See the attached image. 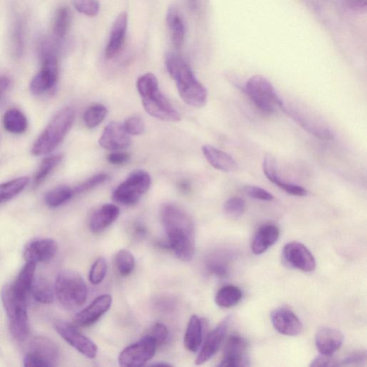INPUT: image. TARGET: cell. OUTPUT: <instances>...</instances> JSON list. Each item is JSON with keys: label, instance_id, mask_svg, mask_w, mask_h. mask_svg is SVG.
<instances>
[{"label": "cell", "instance_id": "29", "mask_svg": "<svg viewBox=\"0 0 367 367\" xmlns=\"http://www.w3.org/2000/svg\"><path fill=\"white\" fill-rule=\"evenodd\" d=\"M30 292L34 300L39 303L50 304L53 302L54 289L44 276L34 278Z\"/></svg>", "mask_w": 367, "mask_h": 367}, {"label": "cell", "instance_id": "36", "mask_svg": "<svg viewBox=\"0 0 367 367\" xmlns=\"http://www.w3.org/2000/svg\"><path fill=\"white\" fill-rule=\"evenodd\" d=\"M73 195L72 189L68 186H58L46 194L45 202L51 207H58L69 201Z\"/></svg>", "mask_w": 367, "mask_h": 367}, {"label": "cell", "instance_id": "32", "mask_svg": "<svg viewBox=\"0 0 367 367\" xmlns=\"http://www.w3.org/2000/svg\"><path fill=\"white\" fill-rule=\"evenodd\" d=\"M29 181L28 177L22 176L0 184V204L6 202L18 195L26 188Z\"/></svg>", "mask_w": 367, "mask_h": 367}, {"label": "cell", "instance_id": "39", "mask_svg": "<svg viewBox=\"0 0 367 367\" xmlns=\"http://www.w3.org/2000/svg\"><path fill=\"white\" fill-rule=\"evenodd\" d=\"M245 211V202L239 197L231 198L224 205V212L230 217L239 218Z\"/></svg>", "mask_w": 367, "mask_h": 367}, {"label": "cell", "instance_id": "5", "mask_svg": "<svg viewBox=\"0 0 367 367\" xmlns=\"http://www.w3.org/2000/svg\"><path fill=\"white\" fill-rule=\"evenodd\" d=\"M54 292L60 304L67 310L82 307L89 295V289L83 277L71 270L59 273L56 279Z\"/></svg>", "mask_w": 367, "mask_h": 367}, {"label": "cell", "instance_id": "53", "mask_svg": "<svg viewBox=\"0 0 367 367\" xmlns=\"http://www.w3.org/2000/svg\"><path fill=\"white\" fill-rule=\"evenodd\" d=\"M11 86V80L6 77H0V96L4 94Z\"/></svg>", "mask_w": 367, "mask_h": 367}, {"label": "cell", "instance_id": "27", "mask_svg": "<svg viewBox=\"0 0 367 367\" xmlns=\"http://www.w3.org/2000/svg\"><path fill=\"white\" fill-rule=\"evenodd\" d=\"M167 24L171 32L172 44L176 50H179L185 41L186 27L179 11L173 6L168 10Z\"/></svg>", "mask_w": 367, "mask_h": 367}, {"label": "cell", "instance_id": "26", "mask_svg": "<svg viewBox=\"0 0 367 367\" xmlns=\"http://www.w3.org/2000/svg\"><path fill=\"white\" fill-rule=\"evenodd\" d=\"M36 264L30 262L22 267L15 281L9 284L14 296L23 301H27L34 279Z\"/></svg>", "mask_w": 367, "mask_h": 367}, {"label": "cell", "instance_id": "11", "mask_svg": "<svg viewBox=\"0 0 367 367\" xmlns=\"http://www.w3.org/2000/svg\"><path fill=\"white\" fill-rule=\"evenodd\" d=\"M280 108L302 128L313 136L322 140L333 139L331 129L318 118L309 112H307L305 110L288 105L283 101Z\"/></svg>", "mask_w": 367, "mask_h": 367}, {"label": "cell", "instance_id": "10", "mask_svg": "<svg viewBox=\"0 0 367 367\" xmlns=\"http://www.w3.org/2000/svg\"><path fill=\"white\" fill-rule=\"evenodd\" d=\"M60 359L58 345L50 338L39 336L33 338L24 357L26 367L56 366Z\"/></svg>", "mask_w": 367, "mask_h": 367}, {"label": "cell", "instance_id": "52", "mask_svg": "<svg viewBox=\"0 0 367 367\" xmlns=\"http://www.w3.org/2000/svg\"><path fill=\"white\" fill-rule=\"evenodd\" d=\"M349 8L356 13H365L367 9V0H347Z\"/></svg>", "mask_w": 367, "mask_h": 367}, {"label": "cell", "instance_id": "42", "mask_svg": "<svg viewBox=\"0 0 367 367\" xmlns=\"http://www.w3.org/2000/svg\"><path fill=\"white\" fill-rule=\"evenodd\" d=\"M107 273V264L104 259L100 258L92 266L89 280L94 285L101 283L105 277Z\"/></svg>", "mask_w": 367, "mask_h": 367}, {"label": "cell", "instance_id": "16", "mask_svg": "<svg viewBox=\"0 0 367 367\" xmlns=\"http://www.w3.org/2000/svg\"><path fill=\"white\" fill-rule=\"evenodd\" d=\"M249 344L239 336H231L226 344L224 357L218 366L244 367L250 366Z\"/></svg>", "mask_w": 367, "mask_h": 367}, {"label": "cell", "instance_id": "8", "mask_svg": "<svg viewBox=\"0 0 367 367\" xmlns=\"http://www.w3.org/2000/svg\"><path fill=\"white\" fill-rule=\"evenodd\" d=\"M1 297L13 337L19 342L24 341L29 334L27 301L15 297L9 284L4 287Z\"/></svg>", "mask_w": 367, "mask_h": 367}, {"label": "cell", "instance_id": "14", "mask_svg": "<svg viewBox=\"0 0 367 367\" xmlns=\"http://www.w3.org/2000/svg\"><path fill=\"white\" fill-rule=\"evenodd\" d=\"M283 256L288 266L304 272H312L316 264L311 251L303 244L290 242L283 250Z\"/></svg>", "mask_w": 367, "mask_h": 367}, {"label": "cell", "instance_id": "45", "mask_svg": "<svg viewBox=\"0 0 367 367\" xmlns=\"http://www.w3.org/2000/svg\"><path fill=\"white\" fill-rule=\"evenodd\" d=\"M276 186L287 194L292 196L305 197L308 194L307 191L302 186L296 185V184L285 182L281 179L278 182Z\"/></svg>", "mask_w": 367, "mask_h": 367}, {"label": "cell", "instance_id": "19", "mask_svg": "<svg viewBox=\"0 0 367 367\" xmlns=\"http://www.w3.org/2000/svg\"><path fill=\"white\" fill-rule=\"evenodd\" d=\"M274 328L283 335L295 337L303 331V325L295 312L286 308L275 309L271 315Z\"/></svg>", "mask_w": 367, "mask_h": 367}, {"label": "cell", "instance_id": "17", "mask_svg": "<svg viewBox=\"0 0 367 367\" xmlns=\"http://www.w3.org/2000/svg\"><path fill=\"white\" fill-rule=\"evenodd\" d=\"M112 305L111 295H101L78 313L73 318L72 324L79 327L90 326L97 322L111 308Z\"/></svg>", "mask_w": 367, "mask_h": 367}, {"label": "cell", "instance_id": "13", "mask_svg": "<svg viewBox=\"0 0 367 367\" xmlns=\"http://www.w3.org/2000/svg\"><path fill=\"white\" fill-rule=\"evenodd\" d=\"M54 327L58 334L71 347L84 356L94 359L98 354V347L90 339L79 332L77 326L63 320H57Z\"/></svg>", "mask_w": 367, "mask_h": 367}, {"label": "cell", "instance_id": "48", "mask_svg": "<svg viewBox=\"0 0 367 367\" xmlns=\"http://www.w3.org/2000/svg\"><path fill=\"white\" fill-rule=\"evenodd\" d=\"M340 364L332 356H327L320 354L316 357L310 364L311 366H337Z\"/></svg>", "mask_w": 367, "mask_h": 367}, {"label": "cell", "instance_id": "18", "mask_svg": "<svg viewBox=\"0 0 367 367\" xmlns=\"http://www.w3.org/2000/svg\"><path fill=\"white\" fill-rule=\"evenodd\" d=\"M131 142V138L124 126L116 122L108 124L99 139L100 146L110 151L126 149Z\"/></svg>", "mask_w": 367, "mask_h": 367}, {"label": "cell", "instance_id": "44", "mask_svg": "<svg viewBox=\"0 0 367 367\" xmlns=\"http://www.w3.org/2000/svg\"><path fill=\"white\" fill-rule=\"evenodd\" d=\"M124 126L127 133L131 135H141L145 130L144 122L139 116H133L128 118Z\"/></svg>", "mask_w": 367, "mask_h": 367}, {"label": "cell", "instance_id": "25", "mask_svg": "<svg viewBox=\"0 0 367 367\" xmlns=\"http://www.w3.org/2000/svg\"><path fill=\"white\" fill-rule=\"evenodd\" d=\"M202 152L210 165L217 170L231 173L235 172L238 168L236 161L230 155L214 148L213 146H203Z\"/></svg>", "mask_w": 367, "mask_h": 367}, {"label": "cell", "instance_id": "47", "mask_svg": "<svg viewBox=\"0 0 367 367\" xmlns=\"http://www.w3.org/2000/svg\"><path fill=\"white\" fill-rule=\"evenodd\" d=\"M246 194L251 198L263 201H271L274 197L267 191L256 186H247L245 189Z\"/></svg>", "mask_w": 367, "mask_h": 367}, {"label": "cell", "instance_id": "41", "mask_svg": "<svg viewBox=\"0 0 367 367\" xmlns=\"http://www.w3.org/2000/svg\"><path fill=\"white\" fill-rule=\"evenodd\" d=\"M73 6L79 13L89 16H96L100 9L98 0H73Z\"/></svg>", "mask_w": 367, "mask_h": 367}, {"label": "cell", "instance_id": "3", "mask_svg": "<svg viewBox=\"0 0 367 367\" xmlns=\"http://www.w3.org/2000/svg\"><path fill=\"white\" fill-rule=\"evenodd\" d=\"M137 90L145 111L151 117L167 122H177L181 117L167 98L160 90L153 73H145L139 78Z\"/></svg>", "mask_w": 367, "mask_h": 367}, {"label": "cell", "instance_id": "20", "mask_svg": "<svg viewBox=\"0 0 367 367\" xmlns=\"http://www.w3.org/2000/svg\"><path fill=\"white\" fill-rule=\"evenodd\" d=\"M231 316H228L207 335L202 349L196 359V364L201 365L209 361L219 350L228 331Z\"/></svg>", "mask_w": 367, "mask_h": 367}, {"label": "cell", "instance_id": "30", "mask_svg": "<svg viewBox=\"0 0 367 367\" xmlns=\"http://www.w3.org/2000/svg\"><path fill=\"white\" fill-rule=\"evenodd\" d=\"M243 298L241 290L235 285H226L220 288L215 296L216 304L222 308L236 306Z\"/></svg>", "mask_w": 367, "mask_h": 367}, {"label": "cell", "instance_id": "34", "mask_svg": "<svg viewBox=\"0 0 367 367\" xmlns=\"http://www.w3.org/2000/svg\"><path fill=\"white\" fill-rule=\"evenodd\" d=\"M63 158L62 155H56L44 160L34 176V186L37 188L42 185L51 172L59 165Z\"/></svg>", "mask_w": 367, "mask_h": 367}, {"label": "cell", "instance_id": "31", "mask_svg": "<svg viewBox=\"0 0 367 367\" xmlns=\"http://www.w3.org/2000/svg\"><path fill=\"white\" fill-rule=\"evenodd\" d=\"M4 125L8 132L21 134L27 130L28 122L25 115L19 109L12 108L5 114Z\"/></svg>", "mask_w": 367, "mask_h": 367}, {"label": "cell", "instance_id": "1", "mask_svg": "<svg viewBox=\"0 0 367 367\" xmlns=\"http://www.w3.org/2000/svg\"><path fill=\"white\" fill-rule=\"evenodd\" d=\"M162 224L170 247L183 262L193 259L196 250V229L192 217L179 206L167 203L160 210Z\"/></svg>", "mask_w": 367, "mask_h": 367}, {"label": "cell", "instance_id": "24", "mask_svg": "<svg viewBox=\"0 0 367 367\" xmlns=\"http://www.w3.org/2000/svg\"><path fill=\"white\" fill-rule=\"evenodd\" d=\"M120 214V208L113 204H105L96 210L91 218L90 229L100 233L114 224Z\"/></svg>", "mask_w": 367, "mask_h": 367}, {"label": "cell", "instance_id": "23", "mask_svg": "<svg viewBox=\"0 0 367 367\" xmlns=\"http://www.w3.org/2000/svg\"><path fill=\"white\" fill-rule=\"evenodd\" d=\"M280 236V231L272 224L262 226L253 236L251 242V250L255 255L266 252L276 244Z\"/></svg>", "mask_w": 367, "mask_h": 367}, {"label": "cell", "instance_id": "40", "mask_svg": "<svg viewBox=\"0 0 367 367\" xmlns=\"http://www.w3.org/2000/svg\"><path fill=\"white\" fill-rule=\"evenodd\" d=\"M108 176L104 173H99L96 175H94L93 176L81 184L80 186H77L75 189H72L73 193H75V195L88 192L102 185V184H103L108 180Z\"/></svg>", "mask_w": 367, "mask_h": 367}, {"label": "cell", "instance_id": "4", "mask_svg": "<svg viewBox=\"0 0 367 367\" xmlns=\"http://www.w3.org/2000/svg\"><path fill=\"white\" fill-rule=\"evenodd\" d=\"M75 109L65 107L55 116L34 142L32 153L39 157L54 151L62 143L75 121Z\"/></svg>", "mask_w": 367, "mask_h": 367}, {"label": "cell", "instance_id": "38", "mask_svg": "<svg viewBox=\"0 0 367 367\" xmlns=\"http://www.w3.org/2000/svg\"><path fill=\"white\" fill-rule=\"evenodd\" d=\"M116 266L122 276H129L135 266L134 256L127 250H120L116 256Z\"/></svg>", "mask_w": 367, "mask_h": 367}, {"label": "cell", "instance_id": "2", "mask_svg": "<svg viewBox=\"0 0 367 367\" xmlns=\"http://www.w3.org/2000/svg\"><path fill=\"white\" fill-rule=\"evenodd\" d=\"M165 63L182 100L195 108L203 107L207 100V89L196 79L186 60L179 55L170 53L167 55Z\"/></svg>", "mask_w": 367, "mask_h": 367}, {"label": "cell", "instance_id": "35", "mask_svg": "<svg viewBox=\"0 0 367 367\" xmlns=\"http://www.w3.org/2000/svg\"><path fill=\"white\" fill-rule=\"evenodd\" d=\"M71 23V14L67 7L60 8L56 13L53 25V33L58 39H63Z\"/></svg>", "mask_w": 367, "mask_h": 367}, {"label": "cell", "instance_id": "33", "mask_svg": "<svg viewBox=\"0 0 367 367\" xmlns=\"http://www.w3.org/2000/svg\"><path fill=\"white\" fill-rule=\"evenodd\" d=\"M229 258L223 252H215L207 259L206 266L207 271L218 277H225L228 273Z\"/></svg>", "mask_w": 367, "mask_h": 367}, {"label": "cell", "instance_id": "21", "mask_svg": "<svg viewBox=\"0 0 367 367\" xmlns=\"http://www.w3.org/2000/svg\"><path fill=\"white\" fill-rule=\"evenodd\" d=\"M345 337L340 330L331 327H322L316 335V346L320 354L332 356L343 345Z\"/></svg>", "mask_w": 367, "mask_h": 367}, {"label": "cell", "instance_id": "46", "mask_svg": "<svg viewBox=\"0 0 367 367\" xmlns=\"http://www.w3.org/2000/svg\"><path fill=\"white\" fill-rule=\"evenodd\" d=\"M150 336L154 339L159 347L165 344L168 339L169 330L165 325L157 323L153 326Z\"/></svg>", "mask_w": 367, "mask_h": 367}, {"label": "cell", "instance_id": "22", "mask_svg": "<svg viewBox=\"0 0 367 367\" xmlns=\"http://www.w3.org/2000/svg\"><path fill=\"white\" fill-rule=\"evenodd\" d=\"M128 26V15L122 13L116 19L105 51L108 60L114 58L121 51L125 40Z\"/></svg>", "mask_w": 367, "mask_h": 367}, {"label": "cell", "instance_id": "50", "mask_svg": "<svg viewBox=\"0 0 367 367\" xmlns=\"http://www.w3.org/2000/svg\"><path fill=\"white\" fill-rule=\"evenodd\" d=\"M130 158L129 155L125 153H114L109 154L107 160L108 161L115 165H121L129 161Z\"/></svg>", "mask_w": 367, "mask_h": 367}, {"label": "cell", "instance_id": "12", "mask_svg": "<svg viewBox=\"0 0 367 367\" xmlns=\"http://www.w3.org/2000/svg\"><path fill=\"white\" fill-rule=\"evenodd\" d=\"M157 347L154 339L150 335L146 336L121 352L120 365L126 367L143 366L153 358Z\"/></svg>", "mask_w": 367, "mask_h": 367}, {"label": "cell", "instance_id": "37", "mask_svg": "<svg viewBox=\"0 0 367 367\" xmlns=\"http://www.w3.org/2000/svg\"><path fill=\"white\" fill-rule=\"evenodd\" d=\"M108 114V109L102 104L90 106L86 111L84 120L89 129H94L101 124Z\"/></svg>", "mask_w": 367, "mask_h": 367}, {"label": "cell", "instance_id": "49", "mask_svg": "<svg viewBox=\"0 0 367 367\" xmlns=\"http://www.w3.org/2000/svg\"><path fill=\"white\" fill-rule=\"evenodd\" d=\"M366 361V352H355L347 357L343 361L342 365L359 366Z\"/></svg>", "mask_w": 367, "mask_h": 367}, {"label": "cell", "instance_id": "51", "mask_svg": "<svg viewBox=\"0 0 367 367\" xmlns=\"http://www.w3.org/2000/svg\"><path fill=\"white\" fill-rule=\"evenodd\" d=\"M22 26L18 24L15 28L13 35L14 47L15 49V53L17 55L22 53Z\"/></svg>", "mask_w": 367, "mask_h": 367}, {"label": "cell", "instance_id": "28", "mask_svg": "<svg viewBox=\"0 0 367 367\" xmlns=\"http://www.w3.org/2000/svg\"><path fill=\"white\" fill-rule=\"evenodd\" d=\"M203 338L202 321L193 315L188 323L185 336V346L191 352H197L201 347Z\"/></svg>", "mask_w": 367, "mask_h": 367}, {"label": "cell", "instance_id": "15", "mask_svg": "<svg viewBox=\"0 0 367 367\" xmlns=\"http://www.w3.org/2000/svg\"><path fill=\"white\" fill-rule=\"evenodd\" d=\"M58 245L51 238H38L29 241L24 247L23 256L26 262L46 263L56 256Z\"/></svg>", "mask_w": 367, "mask_h": 367}, {"label": "cell", "instance_id": "43", "mask_svg": "<svg viewBox=\"0 0 367 367\" xmlns=\"http://www.w3.org/2000/svg\"><path fill=\"white\" fill-rule=\"evenodd\" d=\"M263 169L268 179L275 185L280 178L277 172L276 160L271 155H267L265 157L263 162Z\"/></svg>", "mask_w": 367, "mask_h": 367}, {"label": "cell", "instance_id": "6", "mask_svg": "<svg viewBox=\"0 0 367 367\" xmlns=\"http://www.w3.org/2000/svg\"><path fill=\"white\" fill-rule=\"evenodd\" d=\"M42 63L41 70L32 79L30 88L34 95L39 96L51 91L57 84L59 75L58 53L49 41L40 46Z\"/></svg>", "mask_w": 367, "mask_h": 367}, {"label": "cell", "instance_id": "54", "mask_svg": "<svg viewBox=\"0 0 367 367\" xmlns=\"http://www.w3.org/2000/svg\"><path fill=\"white\" fill-rule=\"evenodd\" d=\"M187 4L192 11L197 12L198 11L200 0H187Z\"/></svg>", "mask_w": 367, "mask_h": 367}, {"label": "cell", "instance_id": "9", "mask_svg": "<svg viewBox=\"0 0 367 367\" xmlns=\"http://www.w3.org/2000/svg\"><path fill=\"white\" fill-rule=\"evenodd\" d=\"M151 183V176L148 172L135 170L117 188L112 198L115 202L123 205H134L149 191Z\"/></svg>", "mask_w": 367, "mask_h": 367}, {"label": "cell", "instance_id": "7", "mask_svg": "<svg viewBox=\"0 0 367 367\" xmlns=\"http://www.w3.org/2000/svg\"><path fill=\"white\" fill-rule=\"evenodd\" d=\"M244 91L255 107L265 115L273 114L283 103L271 83L261 75L252 77Z\"/></svg>", "mask_w": 367, "mask_h": 367}]
</instances>
